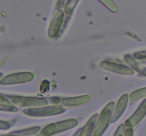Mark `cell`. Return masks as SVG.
I'll return each instance as SVG.
<instances>
[{"label":"cell","mask_w":146,"mask_h":136,"mask_svg":"<svg viewBox=\"0 0 146 136\" xmlns=\"http://www.w3.org/2000/svg\"><path fill=\"white\" fill-rule=\"evenodd\" d=\"M113 110V103L108 105L101 113L94 130V136H101L108 126Z\"/></svg>","instance_id":"cell-1"},{"label":"cell","mask_w":146,"mask_h":136,"mask_svg":"<svg viewBox=\"0 0 146 136\" xmlns=\"http://www.w3.org/2000/svg\"><path fill=\"white\" fill-rule=\"evenodd\" d=\"M63 109L61 106H55V107H47V108H40V109H27L24 110L26 114L32 116H49V115L56 114L57 113H60L62 111Z\"/></svg>","instance_id":"cell-2"},{"label":"cell","mask_w":146,"mask_h":136,"mask_svg":"<svg viewBox=\"0 0 146 136\" xmlns=\"http://www.w3.org/2000/svg\"><path fill=\"white\" fill-rule=\"evenodd\" d=\"M146 114V101L143 102V103L141 104V106H140L139 109L135 111V113H134L133 116L132 117H131V118L126 122L125 123V126H128V127L131 128L133 126H135L145 116Z\"/></svg>","instance_id":"cell-3"},{"label":"cell","mask_w":146,"mask_h":136,"mask_svg":"<svg viewBox=\"0 0 146 136\" xmlns=\"http://www.w3.org/2000/svg\"><path fill=\"white\" fill-rule=\"evenodd\" d=\"M97 117L98 116H94V117L91 118L90 119L89 121L87 123V124L86 125L85 127L83 128L82 131H81L80 136H91V133H92L93 130H94V126H95V123L97 120Z\"/></svg>","instance_id":"cell-4"},{"label":"cell","mask_w":146,"mask_h":136,"mask_svg":"<svg viewBox=\"0 0 146 136\" xmlns=\"http://www.w3.org/2000/svg\"><path fill=\"white\" fill-rule=\"evenodd\" d=\"M126 95L124 96V97H123L122 99H121V101H119L118 102V104L117 106L116 109H115V111L114 113L113 117L112 120L111 121L114 122L116 120H118V118L121 116V114L123 112L124 109H125V106H126V101H127V97Z\"/></svg>","instance_id":"cell-5"},{"label":"cell","mask_w":146,"mask_h":136,"mask_svg":"<svg viewBox=\"0 0 146 136\" xmlns=\"http://www.w3.org/2000/svg\"><path fill=\"white\" fill-rule=\"evenodd\" d=\"M77 125V121L76 120H66V121L60 122V123H57L56 126V133H59V132L64 131L66 130L71 128L74 127Z\"/></svg>","instance_id":"cell-6"},{"label":"cell","mask_w":146,"mask_h":136,"mask_svg":"<svg viewBox=\"0 0 146 136\" xmlns=\"http://www.w3.org/2000/svg\"><path fill=\"white\" fill-rule=\"evenodd\" d=\"M56 126L54 124H51L44 128L36 136H49L55 132Z\"/></svg>","instance_id":"cell-7"},{"label":"cell","mask_w":146,"mask_h":136,"mask_svg":"<svg viewBox=\"0 0 146 136\" xmlns=\"http://www.w3.org/2000/svg\"><path fill=\"white\" fill-rule=\"evenodd\" d=\"M99 1H101L103 4H105L108 8H109L110 9L113 11L114 12L116 11L117 10L116 6H115V3H114L112 0H99Z\"/></svg>","instance_id":"cell-8"},{"label":"cell","mask_w":146,"mask_h":136,"mask_svg":"<svg viewBox=\"0 0 146 136\" xmlns=\"http://www.w3.org/2000/svg\"><path fill=\"white\" fill-rule=\"evenodd\" d=\"M78 1V0H69L67 4L66 7V11L67 14L68 13H71L73 11L74 7L76 5L77 2Z\"/></svg>","instance_id":"cell-9"},{"label":"cell","mask_w":146,"mask_h":136,"mask_svg":"<svg viewBox=\"0 0 146 136\" xmlns=\"http://www.w3.org/2000/svg\"><path fill=\"white\" fill-rule=\"evenodd\" d=\"M38 130H39V128H31L29 129V130H24L22 132H19V133H21V134H26V135H34L38 131Z\"/></svg>","instance_id":"cell-10"},{"label":"cell","mask_w":146,"mask_h":136,"mask_svg":"<svg viewBox=\"0 0 146 136\" xmlns=\"http://www.w3.org/2000/svg\"><path fill=\"white\" fill-rule=\"evenodd\" d=\"M135 94H138V96H134V99H135L144 97V96H146V88L143 89H141V90H139L138 92H135Z\"/></svg>","instance_id":"cell-11"},{"label":"cell","mask_w":146,"mask_h":136,"mask_svg":"<svg viewBox=\"0 0 146 136\" xmlns=\"http://www.w3.org/2000/svg\"><path fill=\"white\" fill-rule=\"evenodd\" d=\"M125 136H133V131L131 129H128L125 133Z\"/></svg>","instance_id":"cell-12"},{"label":"cell","mask_w":146,"mask_h":136,"mask_svg":"<svg viewBox=\"0 0 146 136\" xmlns=\"http://www.w3.org/2000/svg\"><path fill=\"white\" fill-rule=\"evenodd\" d=\"M74 136H80V131H78V132H77L76 133L75 135H74Z\"/></svg>","instance_id":"cell-13"},{"label":"cell","mask_w":146,"mask_h":136,"mask_svg":"<svg viewBox=\"0 0 146 136\" xmlns=\"http://www.w3.org/2000/svg\"><path fill=\"white\" fill-rule=\"evenodd\" d=\"M3 136H15V135H3Z\"/></svg>","instance_id":"cell-14"},{"label":"cell","mask_w":146,"mask_h":136,"mask_svg":"<svg viewBox=\"0 0 146 136\" xmlns=\"http://www.w3.org/2000/svg\"><path fill=\"white\" fill-rule=\"evenodd\" d=\"M118 136H122V135H118Z\"/></svg>","instance_id":"cell-15"}]
</instances>
